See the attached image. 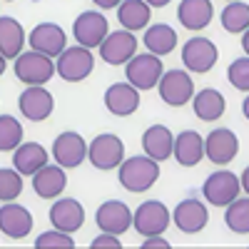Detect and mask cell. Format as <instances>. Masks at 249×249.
I'll return each instance as SVG.
<instances>
[{
  "label": "cell",
  "mask_w": 249,
  "mask_h": 249,
  "mask_svg": "<svg viewBox=\"0 0 249 249\" xmlns=\"http://www.w3.org/2000/svg\"><path fill=\"white\" fill-rule=\"evenodd\" d=\"M117 179L127 192H147L150 187L160 179V162L150 155H135L124 157L117 167Z\"/></svg>",
  "instance_id": "6da1fadb"
},
{
  "label": "cell",
  "mask_w": 249,
  "mask_h": 249,
  "mask_svg": "<svg viewBox=\"0 0 249 249\" xmlns=\"http://www.w3.org/2000/svg\"><path fill=\"white\" fill-rule=\"evenodd\" d=\"M95 68V55L85 45H72L65 48L57 55L55 62V72L65 80V82H82Z\"/></svg>",
  "instance_id": "7a4b0ae2"
},
{
  "label": "cell",
  "mask_w": 249,
  "mask_h": 249,
  "mask_svg": "<svg viewBox=\"0 0 249 249\" xmlns=\"http://www.w3.org/2000/svg\"><path fill=\"white\" fill-rule=\"evenodd\" d=\"M157 92L164 105L182 107L195 97V80L190 70H167V72H162L157 82Z\"/></svg>",
  "instance_id": "3957f363"
},
{
  "label": "cell",
  "mask_w": 249,
  "mask_h": 249,
  "mask_svg": "<svg viewBox=\"0 0 249 249\" xmlns=\"http://www.w3.org/2000/svg\"><path fill=\"white\" fill-rule=\"evenodd\" d=\"M170 222H172V212L160 199L142 202L137 210L132 212V227L142 237L164 234V232H167V227H170Z\"/></svg>",
  "instance_id": "277c9868"
},
{
  "label": "cell",
  "mask_w": 249,
  "mask_h": 249,
  "mask_svg": "<svg viewBox=\"0 0 249 249\" xmlns=\"http://www.w3.org/2000/svg\"><path fill=\"white\" fill-rule=\"evenodd\" d=\"M15 75L18 80H23L25 85H45V82L55 75V62L50 55H43L37 50L20 53L15 57Z\"/></svg>",
  "instance_id": "5b68a950"
},
{
  "label": "cell",
  "mask_w": 249,
  "mask_h": 249,
  "mask_svg": "<svg viewBox=\"0 0 249 249\" xmlns=\"http://www.w3.org/2000/svg\"><path fill=\"white\" fill-rule=\"evenodd\" d=\"M182 62H184V70H190L195 75H204L210 72L214 65H217V45L212 43L210 37H202V35H195L184 43L182 48Z\"/></svg>",
  "instance_id": "8992f818"
},
{
  "label": "cell",
  "mask_w": 249,
  "mask_h": 249,
  "mask_svg": "<svg viewBox=\"0 0 249 249\" xmlns=\"http://www.w3.org/2000/svg\"><path fill=\"white\" fill-rule=\"evenodd\" d=\"M88 160L97 170H117L124 160V142L117 135L102 132L88 144Z\"/></svg>",
  "instance_id": "52a82bcc"
},
{
  "label": "cell",
  "mask_w": 249,
  "mask_h": 249,
  "mask_svg": "<svg viewBox=\"0 0 249 249\" xmlns=\"http://www.w3.org/2000/svg\"><path fill=\"white\" fill-rule=\"evenodd\" d=\"M239 192H242L239 177L230 170L212 172L202 184V195L212 207H227L230 202H234L239 197Z\"/></svg>",
  "instance_id": "ba28073f"
},
{
  "label": "cell",
  "mask_w": 249,
  "mask_h": 249,
  "mask_svg": "<svg viewBox=\"0 0 249 249\" xmlns=\"http://www.w3.org/2000/svg\"><path fill=\"white\" fill-rule=\"evenodd\" d=\"M124 72H127V82H130V85H135V88L142 92V90L157 88V82H160V77H162L164 70H162L160 55H152V53L147 50V53H142V55H135V57L127 62Z\"/></svg>",
  "instance_id": "9c48e42d"
},
{
  "label": "cell",
  "mask_w": 249,
  "mask_h": 249,
  "mask_svg": "<svg viewBox=\"0 0 249 249\" xmlns=\"http://www.w3.org/2000/svg\"><path fill=\"white\" fill-rule=\"evenodd\" d=\"M100 57L107 65H127V62L137 55V37L132 35V30H115L107 33V37L100 43Z\"/></svg>",
  "instance_id": "30bf717a"
},
{
  "label": "cell",
  "mask_w": 249,
  "mask_h": 249,
  "mask_svg": "<svg viewBox=\"0 0 249 249\" xmlns=\"http://www.w3.org/2000/svg\"><path fill=\"white\" fill-rule=\"evenodd\" d=\"M107 18L97 13V10H85L75 18L72 23V35L77 40V45H85V48H100V43L107 37Z\"/></svg>",
  "instance_id": "8fae6325"
},
{
  "label": "cell",
  "mask_w": 249,
  "mask_h": 249,
  "mask_svg": "<svg viewBox=\"0 0 249 249\" xmlns=\"http://www.w3.org/2000/svg\"><path fill=\"white\" fill-rule=\"evenodd\" d=\"M95 224L100 227V232L107 234H124L132 227V210L120 199H107L97 207L95 212Z\"/></svg>",
  "instance_id": "7c38bea8"
},
{
  "label": "cell",
  "mask_w": 249,
  "mask_h": 249,
  "mask_svg": "<svg viewBox=\"0 0 249 249\" xmlns=\"http://www.w3.org/2000/svg\"><path fill=\"white\" fill-rule=\"evenodd\" d=\"M50 155L55 157V162L60 164V167H65V170L80 167L88 157V142L77 132H62V135L55 137Z\"/></svg>",
  "instance_id": "4fadbf2b"
},
{
  "label": "cell",
  "mask_w": 249,
  "mask_h": 249,
  "mask_svg": "<svg viewBox=\"0 0 249 249\" xmlns=\"http://www.w3.org/2000/svg\"><path fill=\"white\" fill-rule=\"evenodd\" d=\"M18 107L30 122H43L53 115L55 110V100L45 90V85H28L23 95L18 97Z\"/></svg>",
  "instance_id": "5bb4252c"
},
{
  "label": "cell",
  "mask_w": 249,
  "mask_h": 249,
  "mask_svg": "<svg viewBox=\"0 0 249 249\" xmlns=\"http://www.w3.org/2000/svg\"><path fill=\"white\" fill-rule=\"evenodd\" d=\"M172 222L177 224V230L184 232V234H197L202 232L207 222H210V210L204 207L202 199H182L177 207H175V212H172Z\"/></svg>",
  "instance_id": "9a60e30c"
},
{
  "label": "cell",
  "mask_w": 249,
  "mask_h": 249,
  "mask_svg": "<svg viewBox=\"0 0 249 249\" xmlns=\"http://www.w3.org/2000/svg\"><path fill=\"white\" fill-rule=\"evenodd\" d=\"M28 43H30V50H37L43 55L57 57L62 50L68 48V35L57 23H40V25H35L30 30Z\"/></svg>",
  "instance_id": "2e32d148"
},
{
  "label": "cell",
  "mask_w": 249,
  "mask_h": 249,
  "mask_svg": "<svg viewBox=\"0 0 249 249\" xmlns=\"http://www.w3.org/2000/svg\"><path fill=\"white\" fill-rule=\"evenodd\" d=\"M239 152V140L232 130L217 127L204 137V155L214 164H230Z\"/></svg>",
  "instance_id": "e0dca14e"
},
{
  "label": "cell",
  "mask_w": 249,
  "mask_h": 249,
  "mask_svg": "<svg viewBox=\"0 0 249 249\" xmlns=\"http://www.w3.org/2000/svg\"><path fill=\"white\" fill-rule=\"evenodd\" d=\"M33 230V214L28 207L13 202H5L0 207V232L10 239H23Z\"/></svg>",
  "instance_id": "ac0fdd59"
},
{
  "label": "cell",
  "mask_w": 249,
  "mask_h": 249,
  "mask_svg": "<svg viewBox=\"0 0 249 249\" xmlns=\"http://www.w3.org/2000/svg\"><path fill=\"white\" fill-rule=\"evenodd\" d=\"M50 222L55 230L75 234L82 224H85V210L82 204L72 197H60L55 199V204L50 207Z\"/></svg>",
  "instance_id": "d6986e66"
},
{
  "label": "cell",
  "mask_w": 249,
  "mask_h": 249,
  "mask_svg": "<svg viewBox=\"0 0 249 249\" xmlns=\"http://www.w3.org/2000/svg\"><path fill=\"white\" fill-rule=\"evenodd\" d=\"M105 107L115 117H130L140 107V90L130 82H115L105 90Z\"/></svg>",
  "instance_id": "ffe728a7"
},
{
  "label": "cell",
  "mask_w": 249,
  "mask_h": 249,
  "mask_svg": "<svg viewBox=\"0 0 249 249\" xmlns=\"http://www.w3.org/2000/svg\"><path fill=\"white\" fill-rule=\"evenodd\" d=\"M65 187H68V175L65 167H60V164H45L33 175V190L43 199H57L65 192Z\"/></svg>",
  "instance_id": "44dd1931"
},
{
  "label": "cell",
  "mask_w": 249,
  "mask_h": 249,
  "mask_svg": "<svg viewBox=\"0 0 249 249\" xmlns=\"http://www.w3.org/2000/svg\"><path fill=\"white\" fill-rule=\"evenodd\" d=\"M142 150L157 162L170 160L175 150V135L170 132L167 124H152L142 132Z\"/></svg>",
  "instance_id": "7402d4cb"
},
{
  "label": "cell",
  "mask_w": 249,
  "mask_h": 249,
  "mask_svg": "<svg viewBox=\"0 0 249 249\" xmlns=\"http://www.w3.org/2000/svg\"><path fill=\"white\" fill-rule=\"evenodd\" d=\"M48 150L40 142H20L18 147L13 150V167L20 175H35L40 167L48 164Z\"/></svg>",
  "instance_id": "603a6c76"
},
{
  "label": "cell",
  "mask_w": 249,
  "mask_h": 249,
  "mask_svg": "<svg viewBox=\"0 0 249 249\" xmlns=\"http://www.w3.org/2000/svg\"><path fill=\"white\" fill-rule=\"evenodd\" d=\"M212 15H214L212 0H182L179 8H177V20L192 33L210 25Z\"/></svg>",
  "instance_id": "cb8c5ba5"
},
{
  "label": "cell",
  "mask_w": 249,
  "mask_h": 249,
  "mask_svg": "<svg viewBox=\"0 0 249 249\" xmlns=\"http://www.w3.org/2000/svg\"><path fill=\"white\" fill-rule=\"evenodd\" d=\"M172 157L182 164V167H195L204 157V137L195 130H184L175 137V150Z\"/></svg>",
  "instance_id": "d4e9b609"
},
{
  "label": "cell",
  "mask_w": 249,
  "mask_h": 249,
  "mask_svg": "<svg viewBox=\"0 0 249 249\" xmlns=\"http://www.w3.org/2000/svg\"><path fill=\"white\" fill-rule=\"evenodd\" d=\"M150 18H152V8L144 3V0H122L117 5V20L124 30H144L150 25Z\"/></svg>",
  "instance_id": "484cf974"
},
{
  "label": "cell",
  "mask_w": 249,
  "mask_h": 249,
  "mask_svg": "<svg viewBox=\"0 0 249 249\" xmlns=\"http://www.w3.org/2000/svg\"><path fill=\"white\" fill-rule=\"evenodd\" d=\"M192 107H195V115H197L199 120H204V122H214V120H219V117L224 115V110H227V100H224V95H222L219 90H214V88H204V90L195 92V97H192Z\"/></svg>",
  "instance_id": "4316f807"
},
{
  "label": "cell",
  "mask_w": 249,
  "mask_h": 249,
  "mask_svg": "<svg viewBox=\"0 0 249 249\" xmlns=\"http://www.w3.org/2000/svg\"><path fill=\"white\" fill-rule=\"evenodd\" d=\"M25 48V30L15 18L0 15V53L8 60H15Z\"/></svg>",
  "instance_id": "83f0119b"
},
{
  "label": "cell",
  "mask_w": 249,
  "mask_h": 249,
  "mask_svg": "<svg viewBox=\"0 0 249 249\" xmlns=\"http://www.w3.org/2000/svg\"><path fill=\"white\" fill-rule=\"evenodd\" d=\"M144 48L152 55H170L177 48V33L167 23H157L144 30Z\"/></svg>",
  "instance_id": "f1b7e54d"
},
{
  "label": "cell",
  "mask_w": 249,
  "mask_h": 249,
  "mask_svg": "<svg viewBox=\"0 0 249 249\" xmlns=\"http://www.w3.org/2000/svg\"><path fill=\"white\" fill-rule=\"evenodd\" d=\"M219 18H222V28L227 33L239 35L249 28V5L242 3V0H232V3L222 10Z\"/></svg>",
  "instance_id": "f546056e"
},
{
  "label": "cell",
  "mask_w": 249,
  "mask_h": 249,
  "mask_svg": "<svg viewBox=\"0 0 249 249\" xmlns=\"http://www.w3.org/2000/svg\"><path fill=\"white\" fill-rule=\"evenodd\" d=\"M224 222L234 234H249V195L237 197L234 202L227 204Z\"/></svg>",
  "instance_id": "4dcf8cb0"
},
{
  "label": "cell",
  "mask_w": 249,
  "mask_h": 249,
  "mask_svg": "<svg viewBox=\"0 0 249 249\" xmlns=\"http://www.w3.org/2000/svg\"><path fill=\"white\" fill-rule=\"evenodd\" d=\"M23 142V124L13 115H0V152H13Z\"/></svg>",
  "instance_id": "1f68e13d"
},
{
  "label": "cell",
  "mask_w": 249,
  "mask_h": 249,
  "mask_svg": "<svg viewBox=\"0 0 249 249\" xmlns=\"http://www.w3.org/2000/svg\"><path fill=\"white\" fill-rule=\"evenodd\" d=\"M23 192V175L15 167H0V199L13 202Z\"/></svg>",
  "instance_id": "d6a6232c"
},
{
  "label": "cell",
  "mask_w": 249,
  "mask_h": 249,
  "mask_svg": "<svg viewBox=\"0 0 249 249\" xmlns=\"http://www.w3.org/2000/svg\"><path fill=\"white\" fill-rule=\"evenodd\" d=\"M227 80L230 85L239 92H249V57H237L230 68H227Z\"/></svg>",
  "instance_id": "836d02e7"
},
{
  "label": "cell",
  "mask_w": 249,
  "mask_h": 249,
  "mask_svg": "<svg viewBox=\"0 0 249 249\" xmlns=\"http://www.w3.org/2000/svg\"><path fill=\"white\" fill-rule=\"evenodd\" d=\"M35 247L37 249H72L75 247V239L72 234L68 232H60V230H50V232H43L37 239H35Z\"/></svg>",
  "instance_id": "e575fe53"
},
{
  "label": "cell",
  "mask_w": 249,
  "mask_h": 249,
  "mask_svg": "<svg viewBox=\"0 0 249 249\" xmlns=\"http://www.w3.org/2000/svg\"><path fill=\"white\" fill-rule=\"evenodd\" d=\"M92 247H95V249H100V247H112V249H120V247H122V242H120V237H117V234H107V232H102L100 237H95V239H92Z\"/></svg>",
  "instance_id": "d590c367"
},
{
  "label": "cell",
  "mask_w": 249,
  "mask_h": 249,
  "mask_svg": "<svg viewBox=\"0 0 249 249\" xmlns=\"http://www.w3.org/2000/svg\"><path fill=\"white\" fill-rule=\"evenodd\" d=\"M142 247H170V242L164 239L162 234H155V237H144V242H142Z\"/></svg>",
  "instance_id": "8d00e7d4"
},
{
  "label": "cell",
  "mask_w": 249,
  "mask_h": 249,
  "mask_svg": "<svg viewBox=\"0 0 249 249\" xmlns=\"http://www.w3.org/2000/svg\"><path fill=\"white\" fill-rule=\"evenodd\" d=\"M92 3L97 5V8H102V10H112V8H117L122 0H92Z\"/></svg>",
  "instance_id": "74e56055"
},
{
  "label": "cell",
  "mask_w": 249,
  "mask_h": 249,
  "mask_svg": "<svg viewBox=\"0 0 249 249\" xmlns=\"http://www.w3.org/2000/svg\"><path fill=\"white\" fill-rule=\"evenodd\" d=\"M239 184H242L244 195H249V167H244V172H242V177H239Z\"/></svg>",
  "instance_id": "f35d334b"
},
{
  "label": "cell",
  "mask_w": 249,
  "mask_h": 249,
  "mask_svg": "<svg viewBox=\"0 0 249 249\" xmlns=\"http://www.w3.org/2000/svg\"><path fill=\"white\" fill-rule=\"evenodd\" d=\"M144 3H147L150 8H164L167 3H172V0H144Z\"/></svg>",
  "instance_id": "ab89813d"
},
{
  "label": "cell",
  "mask_w": 249,
  "mask_h": 249,
  "mask_svg": "<svg viewBox=\"0 0 249 249\" xmlns=\"http://www.w3.org/2000/svg\"><path fill=\"white\" fill-rule=\"evenodd\" d=\"M242 48H244V55L249 57V28H247L244 35H242Z\"/></svg>",
  "instance_id": "60d3db41"
},
{
  "label": "cell",
  "mask_w": 249,
  "mask_h": 249,
  "mask_svg": "<svg viewBox=\"0 0 249 249\" xmlns=\"http://www.w3.org/2000/svg\"><path fill=\"white\" fill-rule=\"evenodd\" d=\"M242 112H244V117L249 120V95L244 97V102H242Z\"/></svg>",
  "instance_id": "b9f144b4"
},
{
  "label": "cell",
  "mask_w": 249,
  "mask_h": 249,
  "mask_svg": "<svg viewBox=\"0 0 249 249\" xmlns=\"http://www.w3.org/2000/svg\"><path fill=\"white\" fill-rule=\"evenodd\" d=\"M5 68H8V57H5L3 53H0V75L5 72Z\"/></svg>",
  "instance_id": "7bdbcfd3"
},
{
  "label": "cell",
  "mask_w": 249,
  "mask_h": 249,
  "mask_svg": "<svg viewBox=\"0 0 249 249\" xmlns=\"http://www.w3.org/2000/svg\"><path fill=\"white\" fill-rule=\"evenodd\" d=\"M5 3H13V0H5Z\"/></svg>",
  "instance_id": "ee69618b"
},
{
  "label": "cell",
  "mask_w": 249,
  "mask_h": 249,
  "mask_svg": "<svg viewBox=\"0 0 249 249\" xmlns=\"http://www.w3.org/2000/svg\"><path fill=\"white\" fill-rule=\"evenodd\" d=\"M227 3H232V0H227Z\"/></svg>",
  "instance_id": "f6af8a7d"
}]
</instances>
